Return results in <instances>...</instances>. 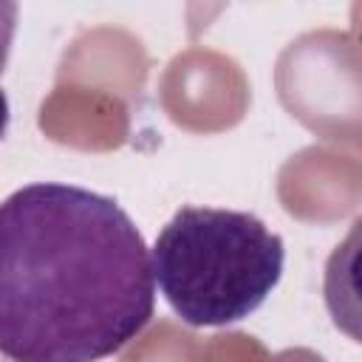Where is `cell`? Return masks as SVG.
I'll return each mask as SVG.
<instances>
[{"instance_id":"cell-1","label":"cell","mask_w":362,"mask_h":362,"mask_svg":"<svg viewBox=\"0 0 362 362\" xmlns=\"http://www.w3.org/2000/svg\"><path fill=\"white\" fill-rule=\"evenodd\" d=\"M156 311L144 235L116 198L34 181L0 201V354L99 362Z\"/></svg>"},{"instance_id":"cell-2","label":"cell","mask_w":362,"mask_h":362,"mask_svg":"<svg viewBox=\"0 0 362 362\" xmlns=\"http://www.w3.org/2000/svg\"><path fill=\"white\" fill-rule=\"evenodd\" d=\"M153 280L192 328H221L257 311L283 277L286 246L260 218L223 206H181L150 252Z\"/></svg>"},{"instance_id":"cell-3","label":"cell","mask_w":362,"mask_h":362,"mask_svg":"<svg viewBox=\"0 0 362 362\" xmlns=\"http://www.w3.org/2000/svg\"><path fill=\"white\" fill-rule=\"evenodd\" d=\"M17 3H8V0H0V74L8 62V54H11V42H14V34H17Z\"/></svg>"},{"instance_id":"cell-4","label":"cell","mask_w":362,"mask_h":362,"mask_svg":"<svg viewBox=\"0 0 362 362\" xmlns=\"http://www.w3.org/2000/svg\"><path fill=\"white\" fill-rule=\"evenodd\" d=\"M6 127H8V96L0 88V139L6 136Z\"/></svg>"}]
</instances>
